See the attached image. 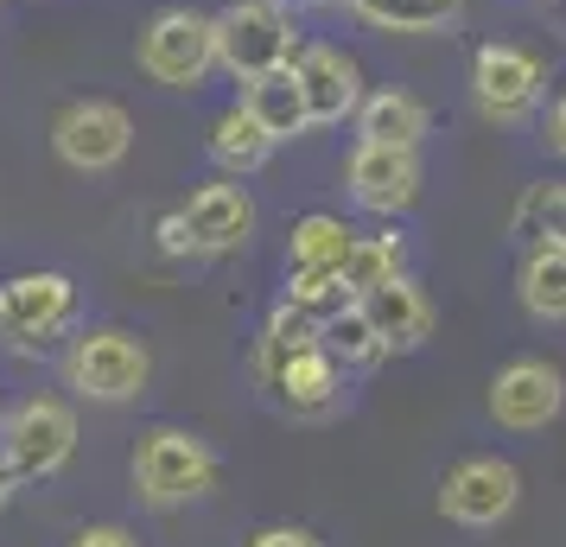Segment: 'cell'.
Wrapping results in <instances>:
<instances>
[{
  "mask_svg": "<svg viewBox=\"0 0 566 547\" xmlns=\"http://www.w3.org/2000/svg\"><path fill=\"white\" fill-rule=\"evenodd\" d=\"M325 350H332L344 369H376L388 357L382 332L369 325V313H363V299H350L337 318H325Z\"/></svg>",
  "mask_w": 566,
  "mask_h": 547,
  "instance_id": "603a6c76",
  "label": "cell"
},
{
  "mask_svg": "<svg viewBox=\"0 0 566 547\" xmlns=\"http://www.w3.org/2000/svg\"><path fill=\"white\" fill-rule=\"evenodd\" d=\"M210 484H217V452L185 427H154L134 452V491L154 509L198 503V496H210Z\"/></svg>",
  "mask_w": 566,
  "mask_h": 547,
  "instance_id": "3957f363",
  "label": "cell"
},
{
  "mask_svg": "<svg viewBox=\"0 0 566 547\" xmlns=\"http://www.w3.org/2000/svg\"><path fill=\"white\" fill-rule=\"evenodd\" d=\"M300 52V32L286 0H230L217 13V71H230L235 83H255L268 71L293 64Z\"/></svg>",
  "mask_w": 566,
  "mask_h": 547,
  "instance_id": "6da1fadb",
  "label": "cell"
},
{
  "mask_svg": "<svg viewBox=\"0 0 566 547\" xmlns=\"http://www.w3.org/2000/svg\"><path fill=\"white\" fill-rule=\"evenodd\" d=\"M566 408V376L541 357H515L490 376V420L510 433H541Z\"/></svg>",
  "mask_w": 566,
  "mask_h": 547,
  "instance_id": "30bf717a",
  "label": "cell"
},
{
  "mask_svg": "<svg viewBox=\"0 0 566 547\" xmlns=\"http://www.w3.org/2000/svg\"><path fill=\"white\" fill-rule=\"evenodd\" d=\"M52 147L71 172H115L134 147V115L108 96H83L52 122Z\"/></svg>",
  "mask_w": 566,
  "mask_h": 547,
  "instance_id": "ba28073f",
  "label": "cell"
},
{
  "mask_svg": "<svg viewBox=\"0 0 566 547\" xmlns=\"http://www.w3.org/2000/svg\"><path fill=\"white\" fill-rule=\"evenodd\" d=\"M350 204L369 217H401L420 198V154L413 147H388V140H357V154L344 166Z\"/></svg>",
  "mask_w": 566,
  "mask_h": 547,
  "instance_id": "8fae6325",
  "label": "cell"
},
{
  "mask_svg": "<svg viewBox=\"0 0 566 547\" xmlns=\"http://www.w3.org/2000/svg\"><path fill=\"white\" fill-rule=\"evenodd\" d=\"M522 503V471L510 459H459L439 484V509L459 528H496Z\"/></svg>",
  "mask_w": 566,
  "mask_h": 547,
  "instance_id": "9c48e42d",
  "label": "cell"
},
{
  "mask_svg": "<svg viewBox=\"0 0 566 547\" xmlns=\"http://www.w3.org/2000/svg\"><path fill=\"white\" fill-rule=\"evenodd\" d=\"M179 210H185V230H191L198 255H230V249H242L255 235V204H249L242 185H205Z\"/></svg>",
  "mask_w": 566,
  "mask_h": 547,
  "instance_id": "5bb4252c",
  "label": "cell"
},
{
  "mask_svg": "<svg viewBox=\"0 0 566 547\" xmlns=\"http://www.w3.org/2000/svg\"><path fill=\"white\" fill-rule=\"evenodd\" d=\"M363 313L382 332L388 350H420V344L433 338V299L413 287L408 274H395V281H382L376 293H363Z\"/></svg>",
  "mask_w": 566,
  "mask_h": 547,
  "instance_id": "9a60e30c",
  "label": "cell"
},
{
  "mask_svg": "<svg viewBox=\"0 0 566 547\" xmlns=\"http://www.w3.org/2000/svg\"><path fill=\"white\" fill-rule=\"evenodd\" d=\"M312 344H325V318H312L306 306H293V299H281V306L268 313V325H261L255 369L281 364V357H293V350H312Z\"/></svg>",
  "mask_w": 566,
  "mask_h": 547,
  "instance_id": "7402d4cb",
  "label": "cell"
},
{
  "mask_svg": "<svg viewBox=\"0 0 566 547\" xmlns=\"http://www.w3.org/2000/svg\"><path fill=\"white\" fill-rule=\"evenodd\" d=\"M286 299H293V306H306L312 318H337L350 299H357V293L344 287V274H337V267H293Z\"/></svg>",
  "mask_w": 566,
  "mask_h": 547,
  "instance_id": "484cf974",
  "label": "cell"
},
{
  "mask_svg": "<svg viewBox=\"0 0 566 547\" xmlns=\"http://www.w3.org/2000/svg\"><path fill=\"white\" fill-rule=\"evenodd\" d=\"M515 293H522L528 318L566 325V249L528 242V255H522V267H515Z\"/></svg>",
  "mask_w": 566,
  "mask_h": 547,
  "instance_id": "ac0fdd59",
  "label": "cell"
},
{
  "mask_svg": "<svg viewBox=\"0 0 566 547\" xmlns=\"http://www.w3.org/2000/svg\"><path fill=\"white\" fill-rule=\"evenodd\" d=\"M350 13L376 32H446L464 20V0H350Z\"/></svg>",
  "mask_w": 566,
  "mask_h": 547,
  "instance_id": "ffe728a7",
  "label": "cell"
},
{
  "mask_svg": "<svg viewBox=\"0 0 566 547\" xmlns=\"http://www.w3.org/2000/svg\"><path fill=\"white\" fill-rule=\"evenodd\" d=\"M77 452V408L57 401V395H32L13 414L0 420V459L13 465L20 484H39V477H57Z\"/></svg>",
  "mask_w": 566,
  "mask_h": 547,
  "instance_id": "277c9868",
  "label": "cell"
},
{
  "mask_svg": "<svg viewBox=\"0 0 566 547\" xmlns=\"http://www.w3.org/2000/svg\"><path fill=\"white\" fill-rule=\"evenodd\" d=\"M71 547H140V541H134V528H122V522H90Z\"/></svg>",
  "mask_w": 566,
  "mask_h": 547,
  "instance_id": "83f0119b",
  "label": "cell"
},
{
  "mask_svg": "<svg viewBox=\"0 0 566 547\" xmlns=\"http://www.w3.org/2000/svg\"><path fill=\"white\" fill-rule=\"evenodd\" d=\"M515 235L566 249V185H535V191L515 204Z\"/></svg>",
  "mask_w": 566,
  "mask_h": 547,
  "instance_id": "d4e9b609",
  "label": "cell"
},
{
  "mask_svg": "<svg viewBox=\"0 0 566 547\" xmlns=\"http://www.w3.org/2000/svg\"><path fill=\"white\" fill-rule=\"evenodd\" d=\"M541 7H547V20H554V27L566 32V0H541Z\"/></svg>",
  "mask_w": 566,
  "mask_h": 547,
  "instance_id": "1f68e13d",
  "label": "cell"
},
{
  "mask_svg": "<svg viewBox=\"0 0 566 547\" xmlns=\"http://www.w3.org/2000/svg\"><path fill=\"white\" fill-rule=\"evenodd\" d=\"M140 71L159 83V90H198V83L217 71V13H198V7H166L140 27Z\"/></svg>",
  "mask_w": 566,
  "mask_h": 547,
  "instance_id": "7a4b0ae2",
  "label": "cell"
},
{
  "mask_svg": "<svg viewBox=\"0 0 566 547\" xmlns=\"http://www.w3.org/2000/svg\"><path fill=\"white\" fill-rule=\"evenodd\" d=\"M154 235H159L166 255H198V249H191V230H185V210H166V217L154 223Z\"/></svg>",
  "mask_w": 566,
  "mask_h": 547,
  "instance_id": "4316f807",
  "label": "cell"
},
{
  "mask_svg": "<svg viewBox=\"0 0 566 547\" xmlns=\"http://www.w3.org/2000/svg\"><path fill=\"white\" fill-rule=\"evenodd\" d=\"M242 103H249V115H255L274 140H300V134L312 128L306 83H300V71H293V64L268 71V77H255V83H242Z\"/></svg>",
  "mask_w": 566,
  "mask_h": 547,
  "instance_id": "2e32d148",
  "label": "cell"
},
{
  "mask_svg": "<svg viewBox=\"0 0 566 547\" xmlns=\"http://www.w3.org/2000/svg\"><path fill=\"white\" fill-rule=\"evenodd\" d=\"M77 318V281L39 267V274H13L0 281V344L7 350H45L52 338L71 332Z\"/></svg>",
  "mask_w": 566,
  "mask_h": 547,
  "instance_id": "8992f818",
  "label": "cell"
},
{
  "mask_svg": "<svg viewBox=\"0 0 566 547\" xmlns=\"http://www.w3.org/2000/svg\"><path fill=\"white\" fill-rule=\"evenodd\" d=\"M13 491H20V477H13V465H7V459H0V509L13 503Z\"/></svg>",
  "mask_w": 566,
  "mask_h": 547,
  "instance_id": "4dcf8cb0",
  "label": "cell"
},
{
  "mask_svg": "<svg viewBox=\"0 0 566 547\" xmlns=\"http://www.w3.org/2000/svg\"><path fill=\"white\" fill-rule=\"evenodd\" d=\"M147 376H154V357H147V344L134 338V332H83L71 344V357H64V382L83 395V401H103V408H122L134 395L147 389Z\"/></svg>",
  "mask_w": 566,
  "mask_h": 547,
  "instance_id": "5b68a950",
  "label": "cell"
},
{
  "mask_svg": "<svg viewBox=\"0 0 566 547\" xmlns=\"http://www.w3.org/2000/svg\"><path fill=\"white\" fill-rule=\"evenodd\" d=\"M541 140H547V147H554V154L566 159V96L554 108H547V128H541Z\"/></svg>",
  "mask_w": 566,
  "mask_h": 547,
  "instance_id": "f546056e",
  "label": "cell"
},
{
  "mask_svg": "<svg viewBox=\"0 0 566 547\" xmlns=\"http://www.w3.org/2000/svg\"><path fill=\"white\" fill-rule=\"evenodd\" d=\"M350 242H357V230H350L344 217H332V210H312V217H300V223H293L286 267H344Z\"/></svg>",
  "mask_w": 566,
  "mask_h": 547,
  "instance_id": "44dd1931",
  "label": "cell"
},
{
  "mask_svg": "<svg viewBox=\"0 0 566 547\" xmlns=\"http://www.w3.org/2000/svg\"><path fill=\"white\" fill-rule=\"evenodd\" d=\"M249 547H325V541H318L312 528H293V522H281V528H261Z\"/></svg>",
  "mask_w": 566,
  "mask_h": 547,
  "instance_id": "f1b7e54d",
  "label": "cell"
},
{
  "mask_svg": "<svg viewBox=\"0 0 566 547\" xmlns=\"http://www.w3.org/2000/svg\"><path fill=\"white\" fill-rule=\"evenodd\" d=\"M318 7H350V0H318Z\"/></svg>",
  "mask_w": 566,
  "mask_h": 547,
  "instance_id": "d6a6232c",
  "label": "cell"
},
{
  "mask_svg": "<svg viewBox=\"0 0 566 547\" xmlns=\"http://www.w3.org/2000/svg\"><path fill=\"white\" fill-rule=\"evenodd\" d=\"M433 128V115L420 96L408 90H376V96H363L357 108V140H388V147H420Z\"/></svg>",
  "mask_w": 566,
  "mask_h": 547,
  "instance_id": "e0dca14e",
  "label": "cell"
},
{
  "mask_svg": "<svg viewBox=\"0 0 566 547\" xmlns=\"http://www.w3.org/2000/svg\"><path fill=\"white\" fill-rule=\"evenodd\" d=\"M293 71L306 83V103H312V128H337V122H350L363 108V71L357 57L344 52V45H325V39H312L293 52Z\"/></svg>",
  "mask_w": 566,
  "mask_h": 547,
  "instance_id": "7c38bea8",
  "label": "cell"
},
{
  "mask_svg": "<svg viewBox=\"0 0 566 547\" xmlns=\"http://www.w3.org/2000/svg\"><path fill=\"white\" fill-rule=\"evenodd\" d=\"M337 274H344V287L357 293V299H363V293H376L382 281L401 274V235H395V230H388V235H357Z\"/></svg>",
  "mask_w": 566,
  "mask_h": 547,
  "instance_id": "cb8c5ba5",
  "label": "cell"
},
{
  "mask_svg": "<svg viewBox=\"0 0 566 547\" xmlns=\"http://www.w3.org/2000/svg\"><path fill=\"white\" fill-rule=\"evenodd\" d=\"M261 389H274V401H281L286 414H332L337 401H344V364H337L325 344H312V350H293V357H281V364L255 369Z\"/></svg>",
  "mask_w": 566,
  "mask_h": 547,
  "instance_id": "4fadbf2b",
  "label": "cell"
},
{
  "mask_svg": "<svg viewBox=\"0 0 566 547\" xmlns=\"http://www.w3.org/2000/svg\"><path fill=\"white\" fill-rule=\"evenodd\" d=\"M541 90H547V71H541V57L528 45H510V39L478 45V57H471V96H478V108L490 122H503V128L528 122L541 108Z\"/></svg>",
  "mask_w": 566,
  "mask_h": 547,
  "instance_id": "52a82bcc",
  "label": "cell"
},
{
  "mask_svg": "<svg viewBox=\"0 0 566 547\" xmlns=\"http://www.w3.org/2000/svg\"><path fill=\"white\" fill-rule=\"evenodd\" d=\"M274 147H281V140L249 115V103H230L210 122V159H217L223 172H255V166H268Z\"/></svg>",
  "mask_w": 566,
  "mask_h": 547,
  "instance_id": "d6986e66",
  "label": "cell"
}]
</instances>
